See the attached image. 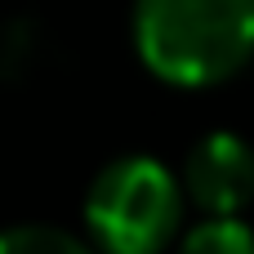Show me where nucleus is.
Masks as SVG:
<instances>
[{"label":"nucleus","instance_id":"20e7f679","mask_svg":"<svg viewBox=\"0 0 254 254\" xmlns=\"http://www.w3.org/2000/svg\"><path fill=\"white\" fill-rule=\"evenodd\" d=\"M0 254H94V246L49 223H18L0 228Z\"/></svg>","mask_w":254,"mask_h":254},{"label":"nucleus","instance_id":"f03ea898","mask_svg":"<svg viewBox=\"0 0 254 254\" xmlns=\"http://www.w3.org/2000/svg\"><path fill=\"white\" fill-rule=\"evenodd\" d=\"M183 223V179L152 156L107 161L85 192V228L103 254H161Z\"/></svg>","mask_w":254,"mask_h":254},{"label":"nucleus","instance_id":"7ed1b4c3","mask_svg":"<svg viewBox=\"0 0 254 254\" xmlns=\"http://www.w3.org/2000/svg\"><path fill=\"white\" fill-rule=\"evenodd\" d=\"M183 196L210 219H237L254 201V147L232 129L196 138L183 161Z\"/></svg>","mask_w":254,"mask_h":254},{"label":"nucleus","instance_id":"f257e3e1","mask_svg":"<svg viewBox=\"0 0 254 254\" xmlns=\"http://www.w3.org/2000/svg\"><path fill=\"white\" fill-rule=\"evenodd\" d=\"M134 49L165 85H223L254 58V0H134Z\"/></svg>","mask_w":254,"mask_h":254},{"label":"nucleus","instance_id":"39448f33","mask_svg":"<svg viewBox=\"0 0 254 254\" xmlns=\"http://www.w3.org/2000/svg\"><path fill=\"white\" fill-rule=\"evenodd\" d=\"M179 254H254V228L241 219H205L183 237Z\"/></svg>","mask_w":254,"mask_h":254}]
</instances>
